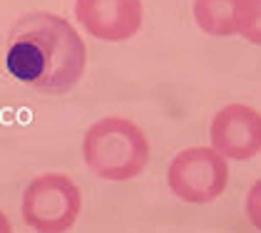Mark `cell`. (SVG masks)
<instances>
[{
	"label": "cell",
	"mask_w": 261,
	"mask_h": 233,
	"mask_svg": "<svg viewBox=\"0 0 261 233\" xmlns=\"http://www.w3.org/2000/svg\"><path fill=\"white\" fill-rule=\"evenodd\" d=\"M82 194L77 184L65 174H42L22 191V221L38 233L70 231L80 216Z\"/></svg>",
	"instance_id": "3957f363"
},
{
	"label": "cell",
	"mask_w": 261,
	"mask_h": 233,
	"mask_svg": "<svg viewBox=\"0 0 261 233\" xmlns=\"http://www.w3.org/2000/svg\"><path fill=\"white\" fill-rule=\"evenodd\" d=\"M167 181L172 194L184 203H212L229 184V164L212 147H192L172 159Z\"/></svg>",
	"instance_id": "277c9868"
},
{
	"label": "cell",
	"mask_w": 261,
	"mask_h": 233,
	"mask_svg": "<svg viewBox=\"0 0 261 233\" xmlns=\"http://www.w3.org/2000/svg\"><path fill=\"white\" fill-rule=\"evenodd\" d=\"M87 50L77 30L55 13L20 18L5 47V67L25 87L47 95H65L85 75Z\"/></svg>",
	"instance_id": "6da1fadb"
},
{
	"label": "cell",
	"mask_w": 261,
	"mask_h": 233,
	"mask_svg": "<svg viewBox=\"0 0 261 233\" xmlns=\"http://www.w3.org/2000/svg\"><path fill=\"white\" fill-rule=\"evenodd\" d=\"M192 10L197 25L214 38H229L239 33L241 0H194Z\"/></svg>",
	"instance_id": "52a82bcc"
},
{
	"label": "cell",
	"mask_w": 261,
	"mask_h": 233,
	"mask_svg": "<svg viewBox=\"0 0 261 233\" xmlns=\"http://www.w3.org/2000/svg\"><path fill=\"white\" fill-rule=\"evenodd\" d=\"M75 18L82 27L105 42H124L142 27L140 0H75Z\"/></svg>",
	"instance_id": "8992f818"
},
{
	"label": "cell",
	"mask_w": 261,
	"mask_h": 233,
	"mask_svg": "<svg viewBox=\"0 0 261 233\" xmlns=\"http://www.w3.org/2000/svg\"><path fill=\"white\" fill-rule=\"evenodd\" d=\"M87 169L107 181H129L149 164V141L137 124L124 116H102L82 141Z\"/></svg>",
	"instance_id": "7a4b0ae2"
},
{
	"label": "cell",
	"mask_w": 261,
	"mask_h": 233,
	"mask_svg": "<svg viewBox=\"0 0 261 233\" xmlns=\"http://www.w3.org/2000/svg\"><path fill=\"white\" fill-rule=\"evenodd\" d=\"M246 216L251 221V226L261 231V179H256L246 194Z\"/></svg>",
	"instance_id": "9c48e42d"
},
{
	"label": "cell",
	"mask_w": 261,
	"mask_h": 233,
	"mask_svg": "<svg viewBox=\"0 0 261 233\" xmlns=\"http://www.w3.org/2000/svg\"><path fill=\"white\" fill-rule=\"evenodd\" d=\"M209 139L224 159L249 161L261 152V114L249 104H226L212 119Z\"/></svg>",
	"instance_id": "5b68a950"
},
{
	"label": "cell",
	"mask_w": 261,
	"mask_h": 233,
	"mask_svg": "<svg viewBox=\"0 0 261 233\" xmlns=\"http://www.w3.org/2000/svg\"><path fill=\"white\" fill-rule=\"evenodd\" d=\"M239 35L251 45H261V0H241Z\"/></svg>",
	"instance_id": "ba28073f"
},
{
	"label": "cell",
	"mask_w": 261,
	"mask_h": 233,
	"mask_svg": "<svg viewBox=\"0 0 261 233\" xmlns=\"http://www.w3.org/2000/svg\"><path fill=\"white\" fill-rule=\"evenodd\" d=\"M0 233H13V226H10V218L5 216V211L0 209Z\"/></svg>",
	"instance_id": "30bf717a"
}]
</instances>
